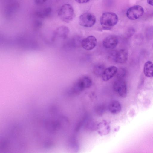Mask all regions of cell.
<instances>
[{
  "label": "cell",
  "mask_w": 153,
  "mask_h": 153,
  "mask_svg": "<svg viewBox=\"0 0 153 153\" xmlns=\"http://www.w3.org/2000/svg\"><path fill=\"white\" fill-rule=\"evenodd\" d=\"M97 41L93 36H90L83 39L81 42L82 47L85 50L89 51L93 49L97 45Z\"/></svg>",
  "instance_id": "cell-8"
},
{
  "label": "cell",
  "mask_w": 153,
  "mask_h": 153,
  "mask_svg": "<svg viewBox=\"0 0 153 153\" xmlns=\"http://www.w3.org/2000/svg\"><path fill=\"white\" fill-rule=\"evenodd\" d=\"M46 128L51 133H54L59 126V123L57 121H48L45 123Z\"/></svg>",
  "instance_id": "cell-14"
},
{
  "label": "cell",
  "mask_w": 153,
  "mask_h": 153,
  "mask_svg": "<svg viewBox=\"0 0 153 153\" xmlns=\"http://www.w3.org/2000/svg\"><path fill=\"white\" fill-rule=\"evenodd\" d=\"M144 13L143 8L140 5H135L129 8L126 12V16L131 20L137 19L141 16Z\"/></svg>",
  "instance_id": "cell-7"
},
{
  "label": "cell",
  "mask_w": 153,
  "mask_h": 153,
  "mask_svg": "<svg viewBox=\"0 0 153 153\" xmlns=\"http://www.w3.org/2000/svg\"><path fill=\"white\" fill-rule=\"evenodd\" d=\"M147 1L149 4L153 6V0H147Z\"/></svg>",
  "instance_id": "cell-22"
},
{
  "label": "cell",
  "mask_w": 153,
  "mask_h": 153,
  "mask_svg": "<svg viewBox=\"0 0 153 153\" xmlns=\"http://www.w3.org/2000/svg\"><path fill=\"white\" fill-rule=\"evenodd\" d=\"M105 68L104 65L99 64L94 66L93 71L95 75L97 76H102Z\"/></svg>",
  "instance_id": "cell-17"
},
{
  "label": "cell",
  "mask_w": 153,
  "mask_h": 153,
  "mask_svg": "<svg viewBox=\"0 0 153 153\" xmlns=\"http://www.w3.org/2000/svg\"><path fill=\"white\" fill-rule=\"evenodd\" d=\"M92 84L91 79L87 76H83L79 78L74 84L73 90L77 93L81 92L85 89L89 88Z\"/></svg>",
  "instance_id": "cell-3"
},
{
  "label": "cell",
  "mask_w": 153,
  "mask_h": 153,
  "mask_svg": "<svg viewBox=\"0 0 153 153\" xmlns=\"http://www.w3.org/2000/svg\"><path fill=\"white\" fill-rule=\"evenodd\" d=\"M76 1L79 3L82 4L88 2L90 0H75Z\"/></svg>",
  "instance_id": "cell-21"
},
{
  "label": "cell",
  "mask_w": 153,
  "mask_h": 153,
  "mask_svg": "<svg viewBox=\"0 0 153 153\" xmlns=\"http://www.w3.org/2000/svg\"><path fill=\"white\" fill-rule=\"evenodd\" d=\"M109 109L110 111L112 114H118L121 111V105L118 101H113L110 104Z\"/></svg>",
  "instance_id": "cell-16"
},
{
  "label": "cell",
  "mask_w": 153,
  "mask_h": 153,
  "mask_svg": "<svg viewBox=\"0 0 153 153\" xmlns=\"http://www.w3.org/2000/svg\"></svg>",
  "instance_id": "cell-23"
},
{
  "label": "cell",
  "mask_w": 153,
  "mask_h": 153,
  "mask_svg": "<svg viewBox=\"0 0 153 153\" xmlns=\"http://www.w3.org/2000/svg\"><path fill=\"white\" fill-rule=\"evenodd\" d=\"M35 3L37 5H41L44 3L46 0H34Z\"/></svg>",
  "instance_id": "cell-20"
},
{
  "label": "cell",
  "mask_w": 153,
  "mask_h": 153,
  "mask_svg": "<svg viewBox=\"0 0 153 153\" xmlns=\"http://www.w3.org/2000/svg\"><path fill=\"white\" fill-rule=\"evenodd\" d=\"M96 18L93 14L85 13L80 15L79 18V25L83 27H92L95 24Z\"/></svg>",
  "instance_id": "cell-6"
},
{
  "label": "cell",
  "mask_w": 153,
  "mask_h": 153,
  "mask_svg": "<svg viewBox=\"0 0 153 153\" xmlns=\"http://www.w3.org/2000/svg\"><path fill=\"white\" fill-rule=\"evenodd\" d=\"M143 72L145 75L147 77H153V63L148 61L144 64Z\"/></svg>",
  "instance_id": "cell-13"
},
{
  "label": "cell",
  "mask_w": 153,
  "mask_h": 153,
  "mask_svg": "<svg viewBox=\"0 0 153 153\" xmlns=\"http://www.w3.org/2000/svg\"><path fill=\"white\" fill-rule=\"evenodd\" d=\"M110 131L109 124L105 120L100 122L97 125V131L101 135H105L108 134Z\"/></svg>",
  "instance_id": "cell-12"
},
{
  "label": "cell",
  "mask_w": 153,
  "mask_h": 153,
  "mask_svg": "<svg viewBox=\"0 0 153 153\" xmlns=\"http://www.w3.org/2000/svg\"><path fill=\"white\" fill-rule=\"evenodd\" d=\"M117 68L115 66H112L105 68L102 75V80L107 81L112 78L116 74Z\"/></svg>",
  "instance_id": "cell-10"
},
{
  "label": "cell",
  "mask_w": 153,
  "mask_h": 153,
  "mask_svg": "<svg viewBox=\"0 0 153 153\" xmlns=\"http://www.w3.org/2000/svg\"><path fill=\"white\" fill-rule=\"evenodd\" d=\"M118 18L117 15L113 12L103 13L101 17L100 23L104 30H109L117 23Z\"/></svg>",
  "instance_id": "cell-1"
},
{
  "label": "cell",
  "mask_w": 153,
  "mask_h": 153,
  "mask_svg": "<svg viewBox=\"0 0 153 153\" xmlns=\"http://www.w3.org/2000/svg\"><path fill=\"white\" fill-rule=\"evenodd\" d=\"M118 43V37L114 35H110L105 38L102 41V45L107 49L115 48Z\"/></svg>",
  "instance_id": "cell-9"
},
{
  "label": "cell",
  "mask_w": 153,
  "mask_h": 153,
  "mask_svg": "<svg viewBox=\"0 0 153 153\" xmlns=\"http://www.w3.org/2000/svg\"><path fill=\"white\" fill-rule=\"evenodd\" d=\"M42 22L39 20H36L34 22V27L36 28H40L42 26Z\"/></svg>",
  "instance_id": "cell-19"
},
{
  "label": "cell",
  "mask_w": 153,
  "mask_h": 153,
  "mask_svg": "<svg viewBox=\"0 0 153 153\" xmlns=\"http://www.w3.org/2000/svg\"><path fill=\"white\" fill-rule=\"evenodd\" d=\"M117 78L118 79H123L125 75L124 70L123 69H120L117 70Z\"/></svg>",
  "instance_id": "cell-18"
},
{
  "label": "cell",
  "mask_w": 153,
  "mask_h": 153,
  "mask_svg": "<svg viewBox=\"0 0 153 153\" xmlns=\"http://www.w3.org/2000/svg\"><path fill=\"white\" fill-rule=\"evenodd\" d=\"M114 91L120 96L126 97L127 93L126 83L123 79H118L114 81L113 85Z\"/></svg>",
  "instance_id": "cell-5"
},
{
  "label": "cell",
  "mask_w": 153,
  "mask_h": 153,
  "mask_svg": "<svg viewBox=\"0 0 153 153\" xmlns=\"http://www.w3.org/2000/svg\"><path fill=\"white\" fill-rule=\"evenodd\" d=\"M110 57L115 62L119 63H123L128 58V53L125 49L113 51L110 54Z\"/></svg>",
  "instance_id": "cell-4"
},
{
  "label": "cell",
  "mask_w": 153,
  "mask_h": 153,
  "mask_svg": "<svg viewBox=\"0 0 153 153\" xmlns=\"http://www.w3.org/2000/svg\"><path fill=\"white\" fill-rule=\"evenodd\" d=\"M58 15L62 21L68 23L73 19L74 17V9L70 4H64L59 9Z\"/></svg>",
  "instance_id": "cell-2"
},
{
  "label": "cell",
  "mask_w": 153,
  "mask_h": 153,
  "mask_svg": "<svg viewBox=\"0 0 153 153\" xmlns=\"http://www.w3.org/2000/svg\"><path fill=\"white\" fill-rule=\"evenodd\" d=\"M51 11L52 9L50 7H47L37 11L35 15L39 18H44L50 15Z\"/></svg>",
  "instance_id": "cell-15"
},
{
  "label": "cell",
  "mask_w": 153,
  "mask_h": 153,
  "mask_svg": "<svg viewBox=\"0 0 153 153\" xmlns=\"http://www.w3.org/2000/svg\"><path fill=\"white\" fill-rule=\"evenodd\" d=\"M69 32L68 28L66 26L59 27L56 29L54 33V38H60L65 39L68 36Z\"/></svg>",
  "instance_id": "cell-11"
}]
</instances>
